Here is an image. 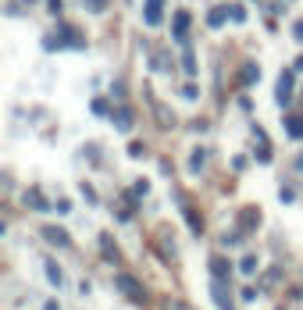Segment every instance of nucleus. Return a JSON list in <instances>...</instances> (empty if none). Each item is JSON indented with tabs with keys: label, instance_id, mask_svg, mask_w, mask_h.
Wrapping results in <instances>:
<instances>
[{
	"label": "nucleus",
	"instance_id": "1",
	"mask_svg": "<svg viewBox=\"0 0 303 310\" xmlns=\"http://www.w3.org/2000/svg\"><path fill=\"white\" fill-rule=\"evenodd\" d=\"M292 96V71H282V79H278V104H289Z\"/></svg>",
	"mask_w": 303,
	"mask_h": 310
},
{
	"label": "nucleus",
	"instance_id": "2",
	"mask_svg": "<svg viewBox=\"0 0 303 310\" xmlns=\"http://www.w3.org/2000/svg\"><path fill=\"white\" fill-rule=\"evenodd\" d=\"M285 132L292 139H303V118H296V114H292V118H285Z\"/></svg>",
	"mask_w": 303,
	"mask_h": 310
},
{
	"label": "nucleus",
	"instance_id": "3",
	"mask_svg": "<svg viewBox=\"0 0 303 310\" xmlns=\"http://www.w3.org/2000/svg\"><path fill=\"white\" fill-rule=\"evenodd\" d=\"M146 22H150V25L161 22V0H146Z\"/></svg>",
	"mask_w": 303,
	"mask_h": 310
},
{
	"label": "nucleus",
	"instance_id": "4",
	"mask_svg": "<svg viewBox=\"0 0 303 310\" xmlns=\"http://www.w3.org/2000/svg\"><path fill=\"white\" fill-rule=\"evenodd\" d=\"M214 299H218V310H232V303H229V296H225V289H221V282H214Z\"/></svg>",
	"mask_w": 303,
	"mask_h": 310
},
{
	"label": "nucleus",
	"instance_id": "5",
	"mask_svg": "<svg viewBox=\"0 0 303 310\" xmlns=\"http://www.w3.org/2000/svg\"><path fill=\"white\" fill-rule=\"evenodd\" d=\"M185 29H189V15L178 11V15H175V36H178V40H185Z\"/></svg>",
	"mask_w": 303,
	"mask_h": 310
},
{
	"label": "nucleus",
	"instance_id": "6",
	"mask_svg": "<svg viewBox=\"0 0 303 310\" xmlns=\"http://www.w3.org/2000/svg\"><path fill=\"white\" fill-rule=\"evenodd\" d=\"M43 236H47L50 243H57V246H68V236H64L61 228H43Z\"/></svg>",
	"mask_w": 303,
	"mask_h": 310
},
{
	"label": "nucleus",
	"instance_id": "7",
	"mask_svg": "<svg viewBox=\"0 0 303 310\" xmlns=\"http://www.w3.org/2000/svg\"><path fill=\"white\" fill-rule=\"evenodd\" d=\"M47 282H50V285H61V282H64V278H61V267H57L54 260H47Z\"/></svg>",
	"mask_w": 303,
	"mask_h": 310
},
{
	"label": "nucleus",
	"instance_id": "8",
	"mask_svg": "<svg viewBox=\"0 0 303 310\" xmlns=\"http://www.w3.org/2000/svg\"><path fill=\"white\" fill-rule=\"evenodd\" d=\"M257 79H260V68H257V64H246V68H243V82L250 86V82H257Z\"/></svg>",
	"mask_w": 303,
	"mask_h": 310
},
{
	"label": "nucleus",
	"instance_id": "9",
	"mask_svg": "<svg viewBox=\"0 0 303 310\" xmlns=\"http://www.w3.org/2000/svg\"><path fill=\"white\" fill-rule=\"evenodd\" d=\"M25 203H29V207H36V211H47V207H50L43 196H36V192H29V196H25Z\"/></svg>",
	"mask_w": 303,
	"mask_h": 310
},
{
	"label": "nucleus",
	"instance_id": "10",
	"mask_svg": "<svg viewBox=\"0 0 303 310\" xmlns=\"http://www.w3.org/2000/svg\"><path fill=\"white\" fill-rule=\"evenodd\" d=\"M225 15H229L225 8H214V11L207 15V22H211V25H221V22H225Z\"/></svg>",
	"mask_w": 303,
	"mask_h": 310
},
{
	"label": "nucleus",
	"instance_id": "11",
	"mask_svg": "<svg viewBox=\"0 0 303 310\" xmlns=\"http://www.w3.org/2000/svg\"><path fill=\"white\" fill-rule=\"evenodd\" d=\"M129 125H132V114H129V111H118V129L125 132Z\"/></svg>",
	"mask_w": 303,
	"mask_h": 310
},
{
	"label": "nucleus",
	"instance_id": "12",
	"mask_svg": "<svg viewBox=\"0 0 303 310\" xmlns=\"http://www.w3.org/2000/svg\"><path fill=\"white\" fill-rule=\"evenodd\" d=\"M86 4H89L93 11H104V8H107V0H86Z\"/></svg>",
	"mask_w": 303,
	"mask_h": 310
},
{
	"label": "nucleus",
	"instance_id": "13",
	"mask_svg": "<svg viewBox=\"0 0 303 310\" xmlns=\"http://www.w3.org/2000/svg\"><path fill=\"white\" fill-rule=\"evenodd\" d=\"M296 40L303 43V22H296Z\"/></svg>",
	"mask_w": 303,
	"mask_h": 310
},
{
	"label": "nucleus",
	"instance_id": "14",
	"mask_svg": "<svg viewBox=\"0 0 303 310\" xmlns=\"http://www.w3.org/2000/svg\"><path fill=\"white\" fill-rule=\"evenodd\" d=\"M50 11H54V15L61 11V0H50Z\"/></svg>",
	"mask_w": 303,
	"mask_h": 310
}]
</instances>
